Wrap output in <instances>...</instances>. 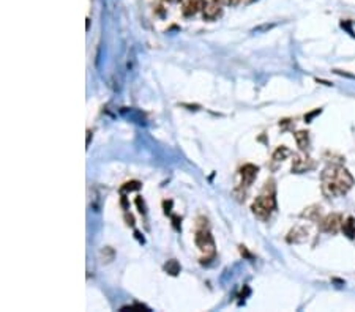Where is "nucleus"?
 Returning a JSON list of instances; mask_svg holds the SVG:
<instances>
[{
  "label": "nucleus",
  "instance_id": "nucleus-19",
  "mask_svg": "<svg viewBox=\"0 0 355 312\" xmlns=\"http://www.w3.org/2000/svg\"><path fill=\"white\" fill-rule=\"evenodd\" d=\"M125 219L128 221V222H126V224H128V226H133V224H135V218H133L131 214H125Z\"/></svg>",
  "mask_w": 355,
  "mask_h": 312
},
{
  "label": "nucleus",
  "instance_id": "nucleus-21",
  "mask_svg": "<svg viewBox=\"0 0 355 312\" xmlns=\"http://www.w3.org/2000/svg\"><path fill=\"white\" fill-rule=\"evenodd\" d=\"M90 137H92V132H90V131H87V145L90 144Z\"/></svg>",
  "mask_w": 355,
  "mask_h": 312
},
{
  "label": "nucleus",
  "instance_id": "nucleus-9",
  "mask_svg": "<svg viewBox=\"0 0 355 312\" xmlns=\"http://www.w3.org/2000/svg\"><path fill=\"white\" fill-rule=\"evenodd\" d=\"M306 235L308 232L305 230V229H302V227H295L292 232L289 233V237H287V241H290V243H300V241H305L306 240Z\"/></svg>",
  "mask_w": 355,
  "mask_h": 312
},
{
  "label": "nucleus",
  "instance_id": "nucleus-18",
  "mask_svg": "<svg viewBox=\"0 0 355 312\" xmlns=\"http://www.w3.org/2000/svg\"><path fill=\"white\" fill-rule=\"evenodd\" d=\"M172 221H174V227L177 229V230H180V224H179V222H180L182 219L179 218V216H174V218H172Z\"/></svg>",
  "mask_w": 355,
  "mask_h": 312
},
{
  "label": "nucleus",
  "instance_id": "nucleus-4",
  "mask_svg": "<svg viewBox=\"0 0 355 312\" xmlns=\"http://www.w3.org/2000/svg\"><path fill=\"white\" fill-rule=\"evenodd\" d=\"M343 218L339 214H328L327 218L322 219L321 229L327 233H337L341 227H343Z\"/></svg>",
  "mask_w": 355,
  "mask_h": 312
},
{
  "label": "nucleus",
  "instance_id": "nucleus-7",
  "mask_svg": "<svg viewBox=\"0 0 355 312\" xmlns=\"http://www.w3.org/2000/svg\"><path fill=\"white\" fill-rule=\"evenodd\" d=\"M220 16H221V5L218 0L208 2L204 8V19H207V21H213V19H218Z\"/></svg>",
  "mask_w": 355,
  "mask_h": 312
},
{
  "label": "nucleus",
  "instance_id": "nucleus-20",
  "mask_svg": "<svg viewBox=\"0 0 355 312\" xmlns=\"http://www.w3.org/2000/svg\"><path fill=\"white\" fill-rule=\"evenodd\" d=\"M220 2H223L224 5H237L240 0H220Z\"/></svg>",
  "mask_w": 355,
  "mask_h": 312
},
{
  "label": "nucleus",
  "instance_id": "nucleus-11",
  "mask_svg": "<svg viewBox=\"0 0 355 312\" xmlns=\"http://www.w3.org/2000/svg\"><path fill=\"white\" fill-rule=\"evenodd\" d=\"M180 263L177 262V260H174V259H170V260H168L166 263H164V271L166 273H169L170 276H177L180 273Z\"/></svg>",
  "mask_w": 355,
  "mask_h": 312
},
{
  "label": "nucleus",
  "instance_id": "nucleus-16",
  "mask_svg": "<svg viewBox=\"0 0 355 312\" xmlns=\"http://www.w3.org/2000/svg\"><path fill=\"white\" fill-rule=\"evenodd\" d=\"M136 203H137V207H139V212H141V213H145V207H144V200L141 199V197H137V199H136Z\"/></svg>",
  "mask_w": 355,
  "mask_h": 312
},
{
  "label": "nucleus",
  "instance_id": "nucleus-12",
  "mask_svg": "<svg viewBox=\"0 0 355 312\" xmlns=\"http://www.w3.org/2000/svg\"><path fill=\"white\" fill-rule=\"evenodd\" d=\"M343 230H344V233L349 238L355 237V227H354V219L352 218H349V219H347V222H344V224H343Z\"/></svg>",
  "mask_w": 355,
  "mask_h": 312
},
{
  "label": "nucleus",
  "instance_id": "nucleus-2",
  "mask_svg": "<svg viewBox=\"0 0 355 312\" xmlns=\"http://www.w3.org/2000/svg\"><path fill=\"white\" fill-rule=\"evenodd\" d=\"M276 208V200H275V194H261L257 199L253 202L251 210L253 213L256 214V218L267 221L270 218V214L273 213V210Z\"/></svg>",
  "mask_w": 355,
  "mask_h": 312
},
{
  "label": "nucleus",
  "instance_id": "nucleus-13",
  "mask_svg": "<svg viewBox=\"0 0 355 312\" xmlns=\"http://www.w3.org/2000/svg\"><path fill=\"white\" fill-rule=\"evenodd\" d=\"M290 155V151H289V148H286V147H280L278 148L275 153H273V159L275 161H283L284 158L286 156H289Z\"/></svg>",
  "mask_w": 355,
  "mask_h": 312
},
{
  "label": "nucleus",
  "instance_id": "nucleus-6",
  "mask_svg": "<svg viewBox=\"0 0 355 312\" xmlns=\"http://www.w3.org/2000/svg\"><path fill=\"white\" fill-rule=\"evenodd\" d=\"M205 0H188L183 6V15L185 16H194L199 11H204L205 8Z\"/></svg>",
  "mask_w": 355,
  "mask_h": 312
},
{
  "label": "nucleus",
  "instance_id": "nucleus-17",
  "mask_svg": "<svg viewBox=\"0 0 355 312\" xmlns=\"http://www.w3.org/2000/svg\"><path fill=\"white\" fill-rule=\"evenodd\" d=\"M318 114H321V109H316L314 112H311V114H309V115H306V117H305V120H306V122H311V118L318 115Z\"/></svg>",
  "mask_w": 355,
  "mask_h": 312
},
{
  "label": "nucleus",
  "instance_id": "nucleus-1",
  "mask_svg": "<svg viewBox=\"0 0 355 312\" xmlns=\"http://www.w3.org/2000/svg\"><path fill=\"white\" fill-rule=\"evenodd\" d=\"M354 178L347 172V169L341 165H332L327 167L322 174V191L328 197L343 196L352 188Z\"/></svg>",
  "mask_w": 355,
  "mask_h": 312
},
{
  "label": "nucleus",
  "instance_id": "nucleus-10",
  "mask_svg": "<svg viewBox=\"0 0 355 312\" xmlns=\"http://www.w3.org/2000/svg\"><path fill=\"white\" fill-rule=\"evenodd\" d=\"M295 142L299 145V148L302 151L308 150L309 147V136H308V131H299L295 132Z\"/></svg>",
  "mask_w": 355,
  "mask_h": 312
},
{
  "label": "nucleus",
  "instance_id": "nucleus-22",
  "mask_svg": "<svg viewBox=\"0 0 355 312\" xmlns=\"http://www.w3.org/2000/svg\"><path fill=\"white\" fill-rule=\"evenodd\" d=\"M135 235H136V238H137L139 241H142V243H144V238H141V233H139V232H136Z\"/></svg>",
  "mask_w": 355,
  "mask_h": 312
},
{
  "label": "nucleus",
  "instance_id": "nucleus-5",
  "mask_svg": "<svg viewBox=\"0 0 355 312\" xmlns=\"http://www.w3.org/2000/svg\"><path fill=\"white\" fill-rule=\"evenodd\" d=\"M259 167L254 164H245L242 169H240V175H242V184L243 186H250V184L256 180Z\"/></svg>",
  "mask_w": 355,
  "mask_h": 312
},
{
  "label": "nucleus",
  "instance_id": "nucleus-14",
  "mask_svg": "<svg viewBox=\"0 0 355 312\" xmlns=\"http://www.w3.org/2000/svg\"><path fill=\"white\" fill-rule=\"evenodd\" d=\"M141 188V183L139 181H128L122 186V193H128V191H136Z\"/></svg>",
  "mask_w": 355,
  "mask_h": 312
},
{
  "label": "nucleus",
  "instance_id": "nucleus-8",
  "mask_svg": "<svg viewBox=\"0 0 355 312\" xmlns=\"http://www.w3.org/2000/svg\"><path fill=\"white\" fill-rule=\"evenodd\" d=\"M313 167L311 159L308 156H294V163H292V170L295 174H302V172H306L308 169Z\"/></svg>",
  "mask_w": 355,
  "mask_h": 312
},
{
  "label": "nucleus",
  "instance_id": "nucleus-3",
  "mask_svg": "<svg viewBox=\"0 0 355 312\" xmlns=\"http://www.w3.org/2000/svg\"><path fill=\"white\" fill-rule=\"evenodd\" d=\"M194 241H196V246L205 254L207 259L215 256V241L210 235V230H208L207 227H199L198 230H196Z\"/></svg>",
  "mask_w": 355,
  "mask_h": 312
},
{
  "label": "nucleus",
  "instance_id": "nucleus-15",
  "mask_svg": "<svg viewBox=\"0 0 355 312\" xmlns=\"http://www.w3.org/2000/svg\"><path fill=\"white\" fill-rule=\"evenodd\" d=\"M122 311H150L147 306L144 304H135V306H123Z\"/></svg>",
  "mask_w": 355,
  "mask_h": 312
}]
</instances>
